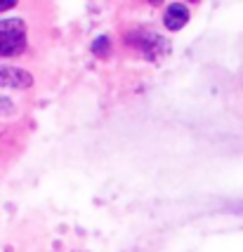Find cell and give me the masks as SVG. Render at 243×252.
<instances>
[{"mask_svg": "<svg viewBox=\"0 0 243 252\" xmlns=\"http://www.w3.org/2000/svg\"><path fill=\"white\" fill-rule=\"evenodd\" d=\"M26 47V24L19 17L0 22V57H12Z\"/></svg>", "mask_w": 243, "mask_h": 252, "instance_id": "1", "label": "cell"}, {"mask_svg": "<svg viewBox=\"0 0 243 252\" xmlns=\"http://www.w3.org/2000/svg\"><path fill=\"white\" fill-rule=\"evenodd\" d=\"M34 78L29 71L22 68H14V66H0V85L2 88H14V90H24L31 88Z\"/></svg>", "mask_w": 243, "mask_h": 252, "instance_id": "2", "label": "cell"}, {"mask_svg": "<svg viewBox=\"0 0 243 252\" xmlns=\"http://www.w3.org/2000/svg\"><path fill=\"white\" fill-rule=\"evenodd\" d=\"M166 26L170 31H179V29H184L189 22V10L184 5H179V2H173L170 7L166 10Z\"/></svg>", "mask_w": 243, "mask_h": 252, "instance_id": "3", "label": "cell"}, {"mask_svg": "<svg viewBox=\"0 0 243 252\" xmlns=\"http://www.w3.org/2000/svg\"><path fill=\"white\" fill-rule=\"evenodd\" d=\"M10 7H14V0H7V2H0V12H2V10H10Z\"/></svg>", "mask_w": 243, "mask_h": 252, "instance_id": "4", "label": "cell"}]
</instances>
